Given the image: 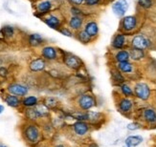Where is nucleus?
I'll list each match as a JSON object with an SVG mask.
<instances>
[{
	"instance_id": "nucleus-39",
	"label": "nucleus",
	"mask_w": 156,
	"mask_h": 147,
	"mask_svg": "<svg viewBox=\"0 0 156 147\" xmlns=\"http://www.w3.org/2000/svg\"><path fill=\"white\" fill-rule=\"evenodd\" d=\"M59 32L65 36H69V37L73 36V33H72L71 30L68 29V28H62V29H59Z\"/></svg>"
},
{
	"instance_id": "nucleus-43",
	"label": "nucleus",
	"mask_w": 156,
	"mask_h": 147,
	"mask_svg": "<svg viewBox=\"0 0 156 147\" xmlns=\"http://www.w3.org/2000/svg\"><path fill=\"white\" fill-rule=\"evenodd\" d=\"M53 147H66V145L63 144V143H57V144L54 145Z\"/></svg>"
},
{
	"instance_id": "nucleus-23",
	"label": "nucleus",
	"mask_w": 156,
	"mask_h": 147,
	"mask_svg": "<svg viewBox=\"0 0 156 147\" xmlns=\"http://www.w3.org/2000/svg\"><path fill=\"white\" fill-rule=\"evenodd\" d=\"M68 24H69L70 29L76 31V32H79V31H80L81 27H83V18L81 16H72L69 20Z\"/></svg>"
},
{
	"instance_id": "nucleus-7",
	"label": "nucleus",
	"mask_w": 156,
	"mask_h": 147,
	"mask_svg": "<svg viewBox=\"0 0 156 147\" xmlns=\"http://www.w3.org/2000/svg\"><path fill=\"white\" fill-rule=\"evenodd\" d=\"M64 65L71 70H79L81 68L83 61L76 56L72 55V53H66V56L63 58Z\"/></svg>"
},
{
	"instance_id": "nucleus-33",
	"label": "nucleus",
	"mask_w": 156,
	"mask_h": 147,
	"mask_svg": "<svg viewBox=\"0 0 156 147\" xmlns=\"http://www.w3.org/2000/svg\"><path fill=\"white\" fill-rule=\"evenodd\" d=\"M71 117L76 119V120H83V121H87L88 119V114L87 112L85 111H80V110H78L76 112H74Z\"/></svg>"
},
{
	"instance_id": "nucleus-27",
	"label": "nucleus",
	"mask_w": 156,
	"mask_h": 147,
	"mask_svg": "<svg viewBox=\"0 0 156 147\" xmlns=\"http://www.w3.org/2000/svg\"><path fill=\"white\" fill-rule=\"evenodd\" d=\"M42 102L48 107L50 110H55L59 106V101L54 97H46L45 98H43Z\"/></svg>"
},
{
	"instance_id": "nucleus-8",
	"label": "nucleus",
	"mask_w": 156,
	"mask_h": 147,
	"mask_svg": "<svg viewBox=\"0 0 156 147\" xmlns=\"http://www.w3.org/2000/svg\"><path fill=\"white\" fill-rule=\"evenodd\" d=\"M132 48H136L140 50H146L151 46V41L143 35H138L133 36L131 40Z\"/></svg>"
},
{
	"instance_id": "nucleus-44",
	"label": "nucleus",
	"mask_w": 156,
	"mask_h": 147,
	"mask_svg": "<svg viewBox=\"0 0 156 147\" xmlns=\"http://www.w3.org/2000/svg\"><path fill=\"white\" fill-rule=\"evenodd\" d=\"M4 106L2 105V104H0V114H2L3 113V111H4Z\"/></svg>"
},
{
	"instance_id": "nucleus-10",
	"label": "nucleus",
	"mask_w": 156,
	"mask_h": 147,
	"mask_svg": "<svg viewBox=\"0 0 156 147\" xmlns=\"http://www.w3.org/2000/svg\"><path fill=\"white\" fill-rule=\"evenodd\" d=\"M88 114V119L87 121L90 123V125L93 126H100L101 122L104 121L105 115L101 112H96V111H87Z\"/></svg>"
},
{
	"instance_id": "nucleus-28",
	"label": "nucleus",
	"mask_w": 156,
	"mask_h": 147,
	"mask_svg": "<svg viewBox=\"0 0 156 147\" xmlns=\"http://www.w3.org/2000/svg\"><path fill=\"white\" fill-rule=\"evenodd\" d=\"M128 52H129L130 59L134 60V61H139V60L143 59L145 57V52H144V50H140V49H136V48H131Z\"/></svg>"
},
{
	"instance_id": "nucleus-6",
	"label": "nucleus",
	"mask_w": 156,
	"mask_h": 147,
	"mask_svg": "<svg viewBox=\"0 0 156 147\" xmlns=\"http://www.w3.org/2000/svg\"><path fill=\"white\" fill-rule=\"evenodd\" d=\"M134 102L130 97H120L117 102L118 111L125 116H127L133 110Z\"/></svg>"
},
{
	"instance_id": "nucleus-37",
	"label": "nucleus",
	"mask_w": 156,
	"mask_h": 147,
	"mask_svg": "<svg viewBox=\"0 0 156 147\" xmlns=\"http://www.w3.org/2000/svg\"><path fill=\"white\" fill-rule=\"evenodd\" d=\"M71 13H72V16H80L83 12H81L80 9L78 8L77 6H73L71 8Z\"/></svg>"
},
{
	"instance_id": "nucleus-22",
	"label": "nucleus",
	"mask_w": 156,
	"mask_h": 147,
	"mask_svg": "<svg viewBox=\"0 0 156 147\" xmlns=\"http://www.w3.org/2000/svg\"><path fill=\"white\" fill-rule=\"evenodd\" d=\"M24 116L26 118V120H28V121L38 122L40 120L35 107H33V108H24Z\"/></svg>"
},
{
	"instance_id": "nucleus-2",
	"label": "nucleus",
	"mask_w": 156,
	"mask_h": 147,
	"mask_svg": "<svg viewBox=\"0 0 156 147\" xmlns=\"http://www.w3.org/2000/svg\"><path fill=\"white\" fill-rule=\"evenodd\" d=\"M76 106L78 110L80 111H90L97 106V99L91 93H83L77 97Z\"/></svg>"
},
{
	"instance_id": "nucleus-32",
	"label": "nucleus",
	"mask_w": 156,
	"mask_h": 147,
	"mask_svg": "<svg viewBox=\"0 0 156 147\" xmlns=\"http://www.w3.org/2000/svg\"><path fill=\"white\" fill-rule=\"evenodd\" d=\"M120 90H121V93L123 94V95L126 97H134V92H133V88L126 84V83H123L120 85Z\"/></svg>"
},
{
	"instance_id": "nucleus-21",
	"label": "nucleus",
	"mask_w": 156,
	"mask_h": 147,
	"mask_svg": "<svg viewBox=\"0 0 156 147\" xmlns=\"http://www.w3.org/2000/svg\"><path fill=\"white\" fill-rule=\"evenodd\" d=\"M84 31L89 35L92 38L96 37L99 33V26L97 24V22L95 21H88L85 26H84Z\"/></svg>"
},
{
	"instance_id": "nucleus-38",
	"label": "nucleus",
	"mask_w": 156,
	"mask_h": 147,
	"mask_svg": "<svg viewBox=\"0 0 156 147\" xmlns=\"http://www.w3.org/2000/svg\"><path fill=\"white\" fill-rule=\"evenodd\" d=\"M101 0H84V4L88 7H94L97 6L100 3Z\"/></svg>"
},
{
	"instance_id": "nucleus-30",
	"label": "nucleus",
	"mask_w": 156,
	"mask_h": 147,
	"mask_svg": "<svg viewBox=\"0 0 156 147\" xmlns=\"http://www.w3.org/2000/svg\"><path fill=\"white\" fill-rule=\"evenodd\" d=\"M117 69L123 74H130L133 71V65L129 61L117 63Z\"/></svg>"
},
{
	"instance_id": "nucleus-25",
	"label": "nucleus",
	"mask_w": 156,
	"mask_h": 147,
	"mask_svg": "<svg viewBox=\"0 0 156 147\" xmlns=\"http://www.w3.org/2000/svg\"><path fill=\"white\" fill-rule=\"evenodd\" d=\"M52 9V2L49 0H44L38 3L37 5V11L38 13H41V15H46Z\"/></svg>"
},
{
	"instance_id": "nucleus-4",
	"label": "nucleus",
	"mask_w": 156,
	"mask_h": 147,
	"mask_svg": "<svg viewBox=\"0 0 156 147\" xmlns=\"http://www.w3.org/2000/svg\"><path fill=\"white\" fill-rule=\"evenodd\" d=\"M92 126L88 121H83V120H76L71 125V130L75 136L79 138H84L90 133Z\"/></svg>"
},
{
	"instance_id": "nucleus-45",
	"label": "nucleus",
	"mask_w": 156,
	"mask_h": 147,
	"mask_svg": "<svg viewBox=\"0 0 156 147\" xmlns=\"http://www.w3.org/2000/svg\"><path fill=\"white\" fill-rule=\"evenodd\" d=\"M0 147H8L7 145H5V144H2V143H0Z\"/></svg>"
},
{
	"instance_id": "nucleus-36",
	"label": "nucleus",
	"mask_w": 156,
	"mask_h": 147,
	"mask_svg": "<svg viewBox=\"0 0 156 147\" xmlns=\"http://www.w3.org/2000/svg\"><path fill=\"white\" fill-rule=\"evenodd\" d=\"M126 128L129 131H135L141 128V124L139 122H130L126 125Z\"/></svg>"
},
{
	"instance_id": "nucleus-41",
	"label": "nucleus",
	"mask_w": 156,
	"mask_h": 147,
	"mask_svg": "<svg viewBox=\"0 0 156 147\" xmlns=\"http://www.w3.org/2000/svg\"><path fill=\"white\" fill-rule=\"evenodd\" d=\"M7 76H8V71H7V69L4 68V67H1V68H0V77H6Z\"/></svg>"
},
{
	"instance_id": "nucleus-17",
	"label": "nucleus",
	"mask_w": 156,
	"mask_h": 147,
	"mask_svg": "<svg viewBox=\"0 0 156 147\" xmlns=\"http://www.w3.org/2000/svg\"><path fill=\"white\" fill-rule=\"evenodd\" d=\"M43 21L47 26H49L50 28H52L54 30H59L60 25H62L60 19L54 15H50L48 16H46L45 18H43Z\"/></svg>"
},
{
	"instance_id": "nucleus-42",
	"label": "nucleus",
	"mask_w": 156,
	"mask_h": 147,
	"mask_svg": "<svg viewBox=\"0 0 156 147\" xmlns=\"http://www.w3.org/2000/svg\"><path fill=\"white\" fill-rule=\"evenodd\" d=\"M87 147H99V145L96 142H90L87 145Z\"/></svg>"
},
{
	"instance_id": "nucleus-29",
	"label": "nucleus",
	"mask_w": 156,
	"mask_h": 147,
	"mask_svg": "<svg viewBox=\"0 0 156 147\" xmlns=\"http://www.w3.org/2000/svg\"><path fill=\"white\" fill-rule=\"evenodd\" d=\"M129 59H130L129 52L126 50H120L117 52L116 55H115V60L117 61V63L129 61Z\"/></svg>"
},
{
	"instance_id": "nucleus-12",
	"label": "nucleus",
	"mask_w": 156,
	"mask_h": 147,
	"mask_svg": "<svg viewBox=\"0 0 156 147\" xmlns=\"http://www.w3.org/2000/svg\"><path fill=\"white\" fill-rule=\"evenodd\" d=\"M142 117L146 123H147L151 126H156V110L153 108H146L143 113H142Z\"/></svg>"
},
{
	"instance_id": "nucleus-11",
	"label": "nucleus",
	"mask_w": 156,
	"mask_h": 147,
	"mask_svg": "<svg viewBox=\"0 0 156 147\" xmlns=\"http://www.w3.org/2000/svg\"><path fill=\"white\" fill-rule=\"evenodd\" d=\"M122 29L125 32H131L136 29L137 27V18L133 15L125 16L122 20Z\"/></svg>"
},
{
	"instance_id": "nucleus-14",
	"label": "nucleus",
	"mask_w": 156,
	"mask_h": 147,
	"mask_svg": "<svg viewBox=\"0 0 156 147\" xmlns=\"http://www.w3.org/2000/svg\"><path fill=\"white\" fill-rule=\"evenodd\" d=\"M4 101L5 103L12 107V108H19V107H21V98L19 97H16V96H13V95H11V94L7 93L6 95H4Z\"/></svg>"
},
{
	"instance_id": "nucleus-26",
	"label": "nucleus",
	"mask_w": 156,
	"mask_h": 147,
	"mask_svg": "<svg viewBox=\"0 0 156 147\" xmlns=\"http://www.w3.org/2000/svg\"><path fill=\"white\" fill-rule=\"evenodd\" d=\"M111 80L114 84H117L119 86L121 84L125 83V77L123 76V74H122L117 68L111 71Z\"/></svg>"
},
{
	"instance_id": "nucleus-31",
	"label": "nucleus",
	"mask_w": 156,
	"mask_h": 147,
	"mask_svg": "<svg viewBox=\"0 0 156 147\" xmlns=\"http://www.w3.org/2000/svg\"><path fill=\"white\" fill-rule=\"evenodd\" d=\"M77 38L78 40L83 44H88L92 41V37L88 35V33L83 30V31H79L77 33Z\"/></svg>"
},
{
	"instance_id": "nucleus-5",
	"label": "nucleus",
	"mask_w": 156,
	"mask_h": 147,
	"mask_svg": "<svg viewBox=\"0 0 156 147\" xmlns=\"http://www.w3.org/2000/svg\"><path fill=\"white\" fill-rule=\"evenodd\" d=\"M6 91H7V93L11 94V95L16 96L19 97H24L27 96V94L29 92V89H28V87L22 83L12 82L7 86Z\"/></svg>"
},
{
	"instance_id": "nucleus-13",
	"label": "nucleus",
	"mask_w": 156,
	"mask_h": 147,
	"mask_svg": "<svg viewBox=\"0 0 156 147\" xmlns=\"http://www.w3.org/2000/svg\"><path fill=\"white\" fill-rule=\"evenodd\" d=\"M41 56L42 58L53 61L58 58V51L56 48H54L53 46H45L41 50Z\"/></svg>"
},
{
	"instance_id": "nucleus-34",
	"label": "nucleus",
	"mask_w": 156,
	"mask_h": 147,
	"mask_svg": "<svg viewBox=\"0 0 156 147\" xmlns=\"http://www.w3.org/2000/svg\"><path fill=\"white\" fill-rule=\"evenodd\" d=\"M1 32L4 36V37H12L13 35H15V29H13V27H12L10 25H6L2 28Z\"/></svg>"
},
{
	"instance_id": "nucleus-40",
	"label": "nucleus",
	"mask_w": 156,
	"mask_h": 147,
	"mask_svg": "<svg viewBox=\"0 0 156 147\" xmlns=\"http://www.w3.org/2000/svg\"><path fill=\"white\" fill-rule=\"evenodd\" d=\"M70 3L73 4L74 6H80L84 3V0H69Z\"/></svg>"
},
{
	"instance_id": "nucleus-1",
	"label": "nucleus",
	"mask_w": 156,
	"mask_h": 147,
	"mask_svg": "<svg viewBox=\"0 0 156 147\" xmlns=\"http://www.w3.org/2000/svg\"><path fill=\"white\" fill-rule=\"evenodd\" d=\"M20 134L25 143L35 146L41 142L43 133L37 122H32L27 120L20 127Z\"/></svg>"
},
{
	"instance_id": "nucleus-35",
	"label": "nucleus",
	"mask_w": 156,
	"mask_h": 147,
	"mask_svg": "<svg viewBox=\"0 0 156 147\" xmlns=\"http://www.w3.org/2000/svg\"><path fill=\"white\" fill-rule=\"evenodd\" d=\"M138 5L143 9H150L152 7V0H138Z\"/></svg>"
},
{
	"instance_id": "nucleus-24",
	"label": "nucleus",
	"mask_w": 156,
	"mask_h": 147,
	"mask_svg": "<svg viewBox=\"0 0 156 147\" xmlns=\"http://www.w3.org/2000/svg\"><path fill=\"white\" fill-rule=\"evenodd\" d=\"M28 42L32 47H39L44 43V38L39 33H32L29 36Z\"/></svg>"
},
{
	"instance_id": "nucleus-19",
	"label": "nucleus",
	"mask_w": 156,
	"mask_h": 147,
	"mask_svg": "<svg viewBox=\"0 0 156 147\" xmlns=\"http://www.w3.org/2000/svg\"><path fill=\"white\" fill-rule=\"evenodd\" d=\"M143 137L139 135H134V136H128L125 139V146L126 147H137L143 142Z\"/></svg>"
},
{
	"instance_id": "nucleus-16",
	"label": "nucleus",
	"mask_w": 156,
	"mask_h": 147,
	"mask_svg": "<svg viewBox=\"0 0 156 147\" xmlns=\"http://www.w3.org/2000/svg\"><path fill=\"white\" fill-rule=\"evenodd\" d=\"M29 68L32 72L37 73V72H42L46 68V62L44 58H37L34 59L29 64Z\"/></svg>"
},
{
	"instance_id": "nucleus-9",
	"label": "nucleus",
	"mask_w": 156,
	"mask_h": 147,
	"mask_svg": "<svg viewBox=\"0 0 156 147\" xmlns=\"http://www.w3.org/2000/svg\"><path fill=\"white\" fill-rule=\"evenodd\" d=\"M128 9V3L126 0H117L112 5V10L114 13L119 17H123Z\"/></svg>"
},
{
	"instance_id": "nucleus-3",
	"label": "nucleus",
	"mask_w": 156,
	"mask_h": 147,
	"mask_svg": "<svg viewBox=\"0 0 156 147\" xmlns=\"http://www.w3.org/2000/svg\"><path fill=\"white\" fill-rule=\"evenodd\" d=\"M134 96L142 101H147L151 98V89L146 82H137L133 87Z\"/></svg>"
},
{
	"instance_id": "nucleus-18",
	"label": "nucleus",
	"mask_w": 156,
	"mask_h": 147,
	"mask_svg": "<svg viewBox=\"0 0 156 147\" xmlns=\"http://www.w3.org/2000/svg\"><path fill=\"white\" fill-rule=\"evenodd\" d=\"M39 103V99L36 96L24 97L21 99V106L23 108H33Z\"/></svg>"
},
{
	"instance_id": "nucleus-20",
	"label": "nucleus",
	"mask_w": 156,
	"mask_h": 147,
	"mask_svg": "<svg viewBox=\"0 0 156 147\" xmlns=\"http://www.w3.org/2000/svg\"><path fill=\"white\" fill-rule=\"evenodd\" d=\"M111 45L114 49L123 50V48L126 45V36L124 33H118V35L114 36Z\"/></svg>"
},
{
	"instance_id": "nucleus-15",
	"label": "nucleus",
	"mask_w": 156,
	"mask_h": 147,
	"mask_svg": "<svg viewBox=\"0 0 156 147\" xmlns=\"http://www.w3.org/2000/svg\"><path fill=\"white\" fill-rule=\"evenodd\" d=\"M35 109L39 117V119H47L51 116V110L47 107L43 102H39L37 105L35 106Z\"/></svg>"
}]
</instances>
